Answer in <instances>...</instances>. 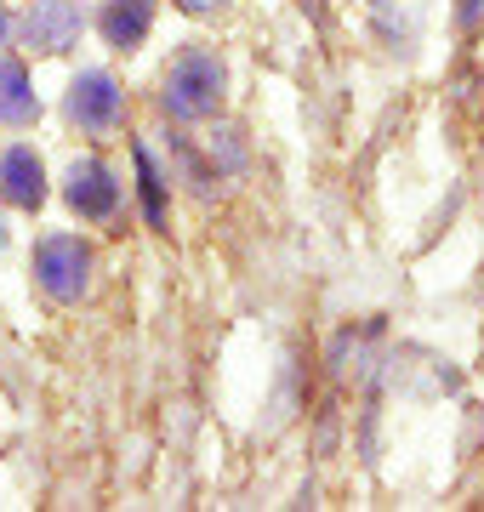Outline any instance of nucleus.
Returning <instances> with one entry per match:
<instances>
[{
	"label": "nucleus",
	"mask_w": 484,
	"mask_h": 512,
	"mask_svg": "<svg viewBox=\"0 0 484 512\" xmlns=\"http://www.w3.org/2000/svg\"><path fill=\"white\" fill-rule=\"evenodd\" d=\"M188 12H205V6H217V0H183Z\"/></svg>",
	"instance_id": "1a4fd4ad"
},
{
	"label": "nucleus",
	"mask_w": 484,
	"mask_h": 512,
	"mask_svg": "<svg viewBox=\"0 0 484 512\" xmlns=\"http://www.w3.org/2000/svg\"><path fill=\"white\" fill-rule=\"evenodd\" d=\"M217 92H223V69H217L211 57H200V52H188L166 80V103L177 114H205L211 103H217Z\"/></svg>",
	"instance_id": "f257e3e1"
},
{
	"label": "nucleus",
	"mask_w": 484,
	"mask_h": 512,
	"mask_svg": "<svg viewBox=\"0 0 484 512\" xmlns=\"http://www.w3.org/2000/svg\"><path fill=\"white\" fill-rule=\"evenodd\" d=\"M69 200H75V211H86V217H109L114 200H120V188H114V177L92 160V165H75V177H69Z\"/></svg>",
	"instance_id": "20e7f679"
},
{
	"label": "nucleus",
	"mask_w": 484,
	"mask_h": 512,
	"mask_svg": "<svg viewBox=\"0 0 484 512\" xmlns=\"http://www.w3.org/2000/svg\"><path fill=\"white\" fill-rule=\"evenodd\" d=\"M69 114H75L80 126L103 131L120 114V92L109 86V74H86V80H75V97H69Z\"/></svg>",
	"instance_id": "7ed1b4c3"
},
{
	"label": "nucleus",
	"mask_w": 484,
	"mask_h": 512,
	"mask_svg": "<svg viewBox=\"0 0 484 512\" xmlns=\"http://www.w3.org/2000/svg\"><path fill=\"white\" fill-rule=\"evenodd\" d=\"M0 183H6V194L18 205H40V165L29 148H12L6 160H0Z\"/></svg>",
	"instance_id": "39448f33"
},
{
	"label": "nucleus",
	"mask_w": 484,
	"mask_h": 512,
	"mask_svg": "<svg viewBox=\"0 0 484 512\" xmlns=\"http://www.w3.org/2000/svg\"><path fill=\"white\" fill-rule=\"evenodd\" d=\"M69 29H75V12L69 6H40L35 18H29V35H35L40 52H63L69 46Z\"/></svg>",
	"instance_id": "0eeeda50"
},
{
	"label": "nucleus",
	"mask_w": 484,
	"mask_h": 512,
	"mask_svg": "<svg viewBox=\"0 0 484 512\" xmlns=\"http://www.w3.org/2000/svg\"><path fill=\"white\" fill-rule=\"evenodd\" d=\"M40 285L52 296H75L86 285V251H80V239H46L40 245Z\"/></svg>",
	"instance_id": "f03ea898"
},
{
	"label": "nucleus",
	"mask_w": 484,
	"mask_h": 512,
	"mask_svg": "<svg viewBox=\"0 0 484 512\" xmlns=\"http://www.w3.org/2000/svg\"><path fill=\"white\" fill-rule=\"evenodd\" d=\"M143 29H149V0H120V6H109V18H103V35L114 46H137Z\"/></svg>",
	"instance_id": "423d86ee"
},
{
	"label": "nucleus",
	"mask_w": 484,
	"mask_h": 512,
	"mask_svg": "<svg viewBox=\"0 0 484 512\" xmlns=\"http://www.w3.org/2000/svg\"><path fill=\"white\" fill-rule=\"evenodd\" d=\"M18 92H23V69L18 63H0V114H6V120H29V109H35V103L18 97Z\"/></svg>",
	"instance_id": "6e6552de"
}]
</instances>
